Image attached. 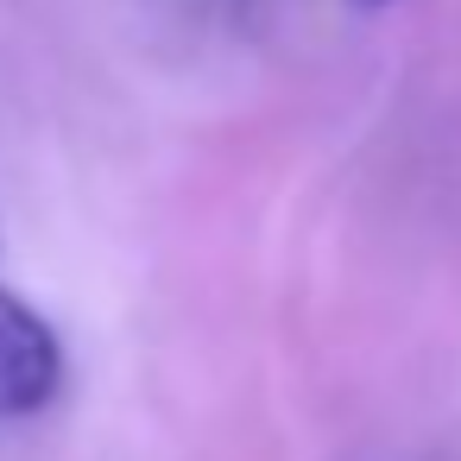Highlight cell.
I'll use <instances>...</instances> for the list:
<instances>
[{
  "label": "cell",
  "instance_id": "cell-1",
  "mask_svg": "<svg viewBox=\"0 0 461 461\" xmlns=\"http://www.w3.org/2000/svg\"><path fill=\"white\" fill-rule=\"evenodd\" d=\"M64 385V341L14 285H0V423L39 417Z\"/></svg>",
  "mask_w": 461,
  "mask_h": 461
},
{
  "label": "cell",
  "instance_id": "cell-2",
  "mask_svg": "<svg viewBox=\"0 0 461 461\" xmlns=\"http://www.w3.org/2000/svg\"><path fill=\"white\" fill-rule=\"evenodd\" d=\"M354 7H385V0H354Z\"/></svg>",
  "mask_w": 461,
  "mask_h": 461
}]
</instances>
